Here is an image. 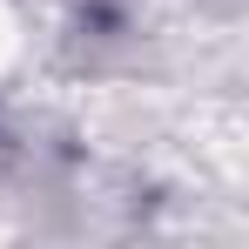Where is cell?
<instances>
[{"mask_svg":"<svg viewBox=\"0 0 249 249\" xmlns=\"http://www.w3.org/2000/svg\"><path fill=\"white\" fill-rule=\"evenodd\" d=\"M27 47H34V20H27V7H20V0H0V81L27 61Z\"/></svg>","mask_w":249,"mask_h":249,"instance_id":"1","label":"cell"}]
</instances>
